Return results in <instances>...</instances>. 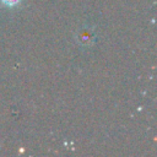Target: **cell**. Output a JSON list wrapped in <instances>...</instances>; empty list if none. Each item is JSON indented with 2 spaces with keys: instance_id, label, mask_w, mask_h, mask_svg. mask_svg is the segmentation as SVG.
Wrapping results in <instances>:
<instances>
[{
  "instance_id": "obj_1",
  "label": "cell",
  "mask_w": 157,
  "mask_h": 157,
  "mask_svg": "<svg viewBox=\"0 0 157 157\" xmlns=\"http://www.w3.org/2000/svg\"><path fill=\"white\" fill-rule=\"evenodd\" d=\"M77 38H78V42L81 44L88 45V44H91V43L94 42V38H96L94 31L92 28H82V29H80Z\"/></svg>"
},
{
  "instance_id": "obj_2",
  "label": "cell",
  "mask_w": 157,
  "mask_h": 157,
  "mask_svg": "<svg viewBox=\"0 0 157 157\" xmlns=\"http://www.w3.org/2000/svg\"><path fill=\"white\" fill-rule=\"evenodd\" d=\"M0 2L7 7H15L21 2V0H0Z\"/></svg>"
}]
</instances>
